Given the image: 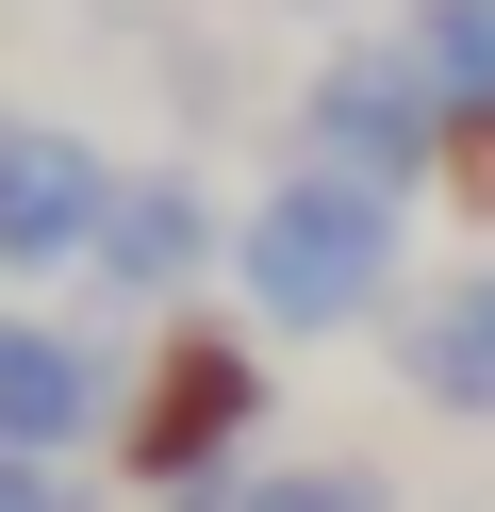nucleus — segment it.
I'll return each mask as SVG.
<instances>
[{"label":"nucleus","mask_w":495,"mask_h":512,"mask_svg":"<svg viewBox=\"0 0 495 512\" xmlns=\"http://www.w3.org/2000/svg\"><path fill=\"white\" fill-rule=\"evenodd\" d=\"M396 380L446 430H495V265H446L429 298H396Z\"/></svg>","instance_id":"obj_7"},{"label":"nucleus","mask_w":495,"mask_h":512,"mask_svg":"<svg viewBox=\"0 0 495 512\" xmlns=\"http://www.w3.org/2000/svg\"><path fill=\"white\" fill-rule=\"evenodd\" d=\"M396 50H413V83L446 100V133H495V0H413Z\"/></svg>","instance_id":"obj_8"},{"label":"nucleus","mask_w":495,"mask_h":512,"mask_svg":"<svg viewBox=\"0 0 495 512\" xmlns=\"http://www.w3.org/2000/svg\"><path fill=\"white\" fill-rule=\"evenodd\" d=\"M198 265H231V215L198 199V166H132L116 215H99V248H83V281H99L116 314H165Z\"/></svg>","instance_id":"obj_5"},{"label":"nucleus","mask_w":495,"mask_h":512,"mask_svg":"<svg viewBox=\"0 0 495 512\" xmlns=\"http://www.w3.org/2000/svg\"><path fill=\"white\" fill-rule=\"evenodd\" d=\"M248 430H264V347L248 331H165V364L116 413V463L149 496H182V479H248Z\"/></svg>","instance_id":"obj_2"},{"label":"nucleus","mask_w":495,"mask_h":512,"mask_svg":"<svg viewBox=\"0 0 495 512\" xmlns=\"http://www.w3.org/2000/svg\"><path fill=\"white\" fill-rule=\"evenodd\" d=\"M0 512H83V496H66V463H0Z\"/></svg>","instance_id":"obj_10"},{"label":"nucleus","mask_w":495,"mask_h":512,"mask_svg":"<svg viewBox=\"0 0 495 512\" xmlns=\"http://www.w3.org/2000/svg\"><path fill=\"white\" fill-rule=\"evenodd\" d=\"M231 281H248L264 331H380L396 281H413V199H380L347 166H281L231 215Z\"/></svg>","instance_id":"obj_1"},{"label":"nucleus","mask_w":495,"mask_h":512,"mask_svg":"<svg viewBox=\"0 0 495 512\" xmlns=\"http://www.w3.org/2000/svg\"><path fill=\"white\" fill-rule=\"evenodd\" d=\"M99 430H116V364L83 331H50V314H17L0 331V463H66Z\"/></svg>","instance_id":"obj_6"},{"label":"nucleus","mask_w":495,"mask_h":512,"mask_svg":"<svg viewBox=\"0 0 495 512\" xmlns=\"http://www.w3.org/2000/svg\"><path fill=\"white\" fill-rule=\"evenodd\" d=\"M446 149H462V133H446V100L413 83V50H396V34L314 50V83H297V166H347V182H380V199H413Z\"/></svg>","instance_id":"obj_3"},{"label":"nucleus","mask_w":495,"mask_h":512,"mask_svg":"<svg viewBox=\"0 0 495 512\" xmlns=\"http://www.w3.org/2000/svg\"><path fill=\"white\" fill-rule=\"evenodd\" d=\"M248 512H396V496H380L363 463H264V479H248Z\"/></svg>","instance_id":"obj_9"},{"label":"nucleus","mask_w":495,"mask_h":512,"mask_svg":"<svg viewBox=\"0 0 495 512\" xmlns=\"http://www.w3.org/2000/svg\"><path fill=\"white\" fill-rule=\"evenodd\" d=\"M116 149L99 133H33V116H0V265L17 281H50V265H83L99 248V215H116Z\"/></svg>","instance_id":"obj_4"}]
</instances>
